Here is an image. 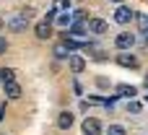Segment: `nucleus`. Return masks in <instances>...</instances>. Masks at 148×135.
<instances>
[{
    "label": "nucleus",
    "mask_w": 148,
    "mask_h": 135,
    "mask_svg": "<svg viewBox=\"0 0 148 135\" xmlns=\"http://www.w3.org/2000/svg\"><path fill=\"white\" fill-rule=\"evenodd\" d=\"M117 94H120V96L133 99V96H138V88H135V86H117Z\"/></svg>",
    "instance_id": "13"
},
{
    "label": "nucleus",
    "mask_w": 148,
    "mask_h": 135,
    "mask_svg": "<svg viewBox=\"0 0 148 135\" xmlns=\"http://www.w3.org/2000/svg\"><path fill=\"white\" fill-rule=\"evenodd\" d=\"M140 109H143V107H140L138 101H130V104H127V112H133V114H138Z\"/></svg>",
    "instance_id": "17"
},
{
    "label": "nucleus",
    "mask_w": 148,
    "mask_h": 135,
    "mask_svg": "<svg viewBox=\"0 0 148 135\" xmlns=\"http://www.w3.org/2000/svg\"><path fill=\"white\" fill-rule=\"evenodd\" d=\"M146 86H148V75H146Z\"/></svg>",
    "instance_id": "22"
},
{
    "label": "nucleus",
    "mask_w": 148,
    "mask_h": 135,
    "mask_svg": "<svg viewBox=\"0 0 148 135\" xmlns=\"http://www.w3.org/2000/svg\"><path fill=\"white\" fill-rule=\"evenodd\" d=\"M29 18H31V10H21V13H10L3 23L13 31V34H21V31H26V26H29Z\"/></svg>",
    "instance_id": "1"
},
{
    "label": "nucleus",
    "mask_w": 148,
    "mask_h": 135,
    "mask_svg": "<svg viewBox=\"0 0 148 135\" xmlns=\"http://www.w3.org/2000/svg\"><path fill=\"white\" fill-rule=\"evenodd\" d=\"M68 29H70V34H73V36H83V34H86V23H83V21H75V23L70 21V26H68Z\"/></svg>",
    "instance_id": "12"
},
{
    "label": "nucleus",
    "mask_w": 148,
    "mask_h": 135,
    "mask_svg": "<svg viewBox=\"0 0 148 135\" xmlns=\"http://www.w3.org/2000/svg\"><path fill=\"white\" fill-rule=\"evenodd\" d=\"M57 60H68L70 57V49H68V44L65 42H60V44H55V52H52Z\"/></svg>",
    "instance_id": "11"
},
{
    "label": "nucleus",
    "mask_w": 148,
    "mask_h": 135,
    "mask_svg": "<svg viewBox=\"0 0 148 135\" xmlns=\"http://www.w3.org/2000/svg\"><path fill=\"white\" fill-rule=\"evenodd\" d=\"M0 81H3V83L16 81V70H13V68H3V70H0Z\"/></svg>",
    "instance_id": "14"
},
{
    "label": "nucleus",
    "mask_w": 148,
    "mask_h": 135,
    "mask_svg": "<svg viewBox=\"0 0 148 135\" xmlns=\"http://www.w3.org/2000/svg\"><path fill=\"white\" fill-rule=\"evenodd\" d=\"M68 65H70V70L78 75V73H83V68H86V60H83L81 55H70V57H68Z\"/></svg>",
    "instance_id": "9"
},
{
    "label": "nucleus",
    "mask_w": 148,
    "mask_h": 135,
    "mask_svg": "<svg viewBox=\"0 0 148 135\" xmlns=\"http://www.w3.org/2000/svg\"><path fill=\"white\" fill-rule=\"evenodd\" d=\"M133 18H135V10H130L127 5H120V8L114 10V21H117V23H122V26H125V23H130Z\"/></svg>",
    "instance_id": "4"
},
{
    "label": "nucleus",
    "mask_w": 148,
    "mask_h": 135,
    "mask_svg": "<svg viewBox=\"0 0 148 135\" xmlns=\"http://www.w3.org/2000/svg\"><path fill=\"white\" fill-rule=\"evenodd\" d=\"M0 86H3V81H0Z\"/></svg>",
    "instance_id": "23"
},
{
    "label": "nucleus",
    "mask_w": 148,
    "mask_h": 135,
    "mask_svg": "<svg viewBox=\"0 0 148 135\" xmlns=\"http://www.w3.org/2000/svg\"><path fill=\"white\" fill-rule=\"evenodd\" d=\"M3 117H5V104H0V122H3Z\"/></svg>",
    "instance_id": "19"
},
{
    "label": "nucleus",
    "mask_w": 148,
    "mask_h": 135,
    "mask_svg": "<svg viewBox=\"0 0 148 135\" xmlns=\"http://www.w3.org/2000/svg\"><path fill=\"white\" fill-rule=\"evenodd\" d=\"M112 3H122V0H112Z\"/></svg>",
    "instance_id": "20"
},
{
    "label": "nucleus",
    "mask_w": 148,
    "mask_h": 135,
    "mask_svg": "<svg viewBox=\"0 0 148 135\" xmlns=\"http://www.w3.org/2000/svg\"><path fill=\"white\" fill-rule=\"evenodd\" d=\"M83 133L86 135H101V122L96 117H86L83 120Z\"/></svg>",
    "instance_id": "5"
},
{
    "label": "nucleus",
    "mask_w": 148,
    "mask_h": 135,
    "mask_svg": "<svg viewBox=\"0 0 148 135\" xmlns=\"http://www.w3.org/2000/svg\"><path fill=\"white\" fill-rule=\"evenodd\" d=\"M34 34H36V39H49V36H52V26H49V21H39V23L34 26Z\"/></svg>",
    "instance_id": "7"
},
{
    "label": "nucleus",
    "mask_w": 148,
    "mask_h": 135,
    "mask_svg": "<svg viewBox=\"0 0 148 135\" xmlns=\"http://www.w3.org/2000/svg\"><path fill=\"white\" fill-rule=\"evenodd\" d=\"M70 125H73V112H60L57 114V127L60 130H68Z\"/></svg>",
    "instance_id": "10"
},
{
    "label": "nucleus",
    "mask_w": 148,
    "mask_h": 135,
    "mask_svg": "<svg viewBox=\"0 0 148 135\" xmlns=\"http://www.w3.org/2000/svg\"><path fill=\"white\" fill-rule=\"evenodd\" d=\"M8 47H10V44H8V39H5V36H0V55H5V52H8Z\"/></svg>",
    "instance_id": "18"
},
{
    "label": "nucleus",
    "mask_w": 148,
    "mask_h": 135,
    "mask_svg": "<svg viewBox=\"0 0 148 135\" xmlns=\"http://www.w3.org/2000/svg\"><path fill=\"white\" fill-rule=\"evenodd\" d=\"M3 88H5V96H8L10 101L21 99V86H18L16 81H8V83H3Z\"/></svg>",
    "instance_id": "8"
},
{
    "label": "nucleus",
    "mask_w": 148,
    "mask_h": 135,
    "mask_svg": "<svg viewBox=\"0 0 148 135\" xmlns=\"http://www.w3.org/2000/svg\"><path fill=\"white\" fill-rule=\"evenodd\" d=\"M86 31H88V34H96V36H101V34H107V31H109V23H107V21H101V18H88V23H86Z\"/></svg>",
    "instance_id": "3"
},
{
    "label": "nucleus",
    "mask_w": 148,
    "mask_h": 135,
    "mask_svg": "<svg viewBox=\"0 0 148 135\" xmlns=\"http://www.w3.org/2000/svg\"><path fill=\"white\" fill-rule=\"evenodd\" d=\"M114 60H117V65H122V68H138V57L130 55L127 49H122V55H117Z\"/></svg>",
    "instance_id": "6"
},
{
    "label": "nucleus",
    "mask_w": 148,
    "mask_h": 135,
    "mask_svg": "<svg viewBox=\"0 0 148 135\" xmlns=\"http://www.w3.org/2000/svg\"><path fill=\"white\" fill-rule=\"evenodd\" d=\"M114 47L122 52V49H133L135 47V34H130V31H122V34H117L114 36Z\"/></svg>",
    "instance_id": "2"
},
{
    "label": "nucleus",
    "mask_w": 148,
    "mask_h": 135,
    "mask_svg": "<svg viewBox=\"0 0 148 135\" xmlns=\"http://www.w3.org/2000/svg\"><path fill=\"white\" fill-rule=\"evenodd\" d=\"M55 18H57V26H62V29H68V26H70V21H73L68 13H62V16H55Z\"/></svg>",
    "instance_id": "15"
},
{
    "label": "nucleus",
    "mask_w": 148,
    "mask_h": 135,
    "mask_svg": "<svg viewBox=\"0 0 148 135\" xmlns=\"http://www.w3.org/2000/svg\"><path fill=\"white\" fill-rule=\"evenodd\" d=\"M107 135H127V133H125V127H122V125H109Z\"/></svg>",
    "instance_id": "16"
},
{
    "label": "nucleus",
    "mask_w": 148,
    "mask_h": 135,
    "mask_svg": "<svg viewBox=\"0 0 148 135\" xmlns=\"http://www.w3.org/2000/svg\"><path fill=\"white\" fill-rule=\"evenodd\" d=\"M0 29H3V18H0Z\"/></svg>",
    "instance_id": "21"
}]
</instances>
